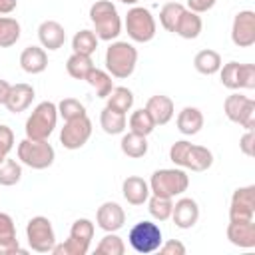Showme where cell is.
<instances>
[{"mask_svg": "<svg viewBox=\"0 0 255 255\" xmlns=\"http://www.w3.org/2000/svg\"><path fill=\"white\" fill-rule=\"evenodd\" d=\"M90 20L98 40L112 42L122 34V18L110 0H96L90 6Z\"/></svg>", "mask_w": 255, "mask_h": 255, "instance_id": "6da1fadb", "label": "cell"}, {"mask_svg": "<svg viewBox=\"0 0 255 255\" xmlns=\"http://www.w3.org/2000/svg\"><path fill=\"white\" fill-rule=\"evenodd\" d=\"M169 159L183 169L205 171L213 163V153L203 145H193L185 139H179L169 147Z\"/></svg>", "mask_w": 255, "mask_h": 255, "instance_id": "7a4b0ae2", "label": "cell"}, {"mask_svg": "<svg viewBox=\"0 0 255 255\" xmlns=\"http://www.w3.org/2000/svg\"><path fill=\"white\" fill-rule=\"evenodd\" d=\"M137 64V50L129 42H112L106 50V68L112 78H129Z\"/></svg>", "mask_w": 255, "mask_h": 255, "instance_id": "3957f363", "label": "cell"}, {"mask_svg": "<svg viewBox=\"0 0 255 255\" xmlns=\"http://www.w3.org/2000/svg\"><path fill=\"white\" fill-rule=\"evenodd\" d=\"M58 122V106L54 102H40L26 120V137L48 139Z\"/></svg>", "mask_w": 255, "mask_h": 255, "instance_id": "277c9868", "label": "cell"}, {"mask_svg": "<svg viewBox=\"0 0 255 255\" xmlns=\"http://www.w3.org/2000/svg\"><path fill=\"white\" fill-rule=\"evenodd\" d=\"M189 185V175L179 167H165L151 173L149 179V191L153 195L161 197H175L181 195Z\"/></svg>", "mask_w": 255, "mask_h": 255, "instance_id": "5b68a950", "label": "cell"}, {"mask_svg": "<svg viewBox=\"0 0 255 255\" xmlns=\"http://www.w3.org/2000/svg\"><path fill=\"white\" fill-rule=\"evenodd\" d=\"M56 151L54 147L48 143V139H30L24 137L18 143V159L32 167V169H46L54 163Z\"/></svg>", "mask_w": 255, "mask_h": 255, "instance_id": "8992f818", "label": "cell"}, {"mask_svg": "<svg viewBox=\"0 0 255 255\" xmlns=\"http://www.w3.org/2000/svg\"><path fill=\"white\" fill-rule=\"evenodd\" d=\"M126 32L128 36L133 40V42H139V44H145L149 40H153L155 36V18L151 16V12L143 6H133L128 10L126 14Z\"/></svg>", "mask_w": 255, "mask_h": 255, "instance_id": "52a82bcc", "label": "cell"}, {"mask_svg": "<svg viewBox=\"0 0 255 255\" xmlns=\"http://www.w3.org/2000/svg\"><path fill=\"white\" fill-rule=\"evenodd\" d=\"M128 241L131 245L133 251L137 253H153L159 249V245L163 243L161 239V229L157 223L153 221H137L129 233H128Z\"/></svg>", "mask_w": 255, "mask_h": 255, "instance_id": "ba28073f", "label": "cell"}, {"mask_svg": "<svg viewBox=\"0 0 255 255\" xmlns=\"http://www.w3.org/2000/svg\"><path fill=\"white\" fill-rule=\"evenodd\" d=\"M26 239L32 251L36 253H50L56 245V233L52 221L44 215H36L26 225Z\"/></svg>", "mask_w": 255, "mask_h": 255, "instance_id": "9c48e42d", "label": "cell"}, {"mask_svg": "<svg viewBox=\"0 0 255 255\" xmlns=\"http://www.w3.org/2000/svg\"><path fill=\"white\" fill-rule=\"evenodd\" d=\"M221 84L229 90H253L255 88V64L227 62L219 68Z\"/></svg>", "mask_w": 255, "mask_h": 255, "instance_id": "30bf717a", "label": "cell"}, {"mask_svg": "<svg viewBox=\"0 0 255 255\" xmlns=\"http://www.w3.org/2000/svg\"><path fill=\"white\" fill-rule=\"evenodd\" d=\"M223 112L227 120H231L233 124H239L245 129L255 128V102L251 98L241 94H231L223 102Z\"/></svg>", "mask_w": 255, "mask_h": 255, "instance_id": "8fae6325", "label": "cell"}, {"mask_svg": "<svg viewBox=\"0 0 255 255\" xmlns=\"http://www.w3.org/2000/svg\"><path fill=\"white\" fill-rule=\"evenodd\" d=\"M92 135V122L88 116L68 120L60 131V141L66 149H80Z\"/></svg>", "mask_w": 255, "mask_h": 255, "instance_id": "7c38bea8", "label": "cell"}, {"mask_svg": "<svg viewBox=\"0 0 255 255\" xmlns=\"http://www.w3.org/2000/svg\"><path fill=\"white\" fill-rule=\"evenodd\" d=\"M255 217V185L237 187L231 195L229 221H251Z\"/></svg>", "mask_w": 255, "mask_h": 255, "instance_id": "4fadbf2b", "label": "cell"}, {"mask_svg": "<svg viewBox=\"0 0 255 255\" xmlns=\"http://www.w3.org/2000/svg\"><path fill=\"white\" fill-rule=\"evenodd\" d=\"M231 40L239 48H249L255 44V12L241 10L235 14L231 24Z\"/></svg>", "mask_w": 255, "mask_h": 255, "instance_id": "5bb4252c", "label": "cell"}, {"mask_svg": "<svg viewBox=\"0 0 255 255\" xmlns=\"http://www.w3.org/2000/svg\"><path fill=\"white\" fill-rule=\"evenodd\" d=\"M96 223L100 229H104L106 233H116L124 227L126 223V211L120 203L116 201H106L98 207L96 211Z\"/></svg>", "mask_w": 255, "mask_h": 255, "instance_id": "9a60e30c", "label": "cell"}, {"mask_svg": "<svg viewBox=\"0 0 255 255\" xmlns=\"http://www.w3.org/2000/svg\"><path fill=\"white\" fill-rule=\"evenodd\" d=\"M171 219L179 229H191L199 219V205L191 197H181L173 203Z\"/></svg>", "mask_w": 255, "mask_h": 255, "instance_id": "2e32d148", "label": "cell"}, {"mask_svg": "<svg viewBox=\"0 0 255 255\" xmlns=\"http://www.w3.org/2000/svg\"><path fill=\"white\" fill-rule=\"evenodd\" d=\"M227 239L235 247L253 249L255 247V221H229Z\"/></svg>", "mask_w": 255, "mask_h": 255, "instance_id": "e0dca14e", "label": "cell"}, {"mask_svg": "<svg viewBox=\"0 0 255 255\" xmlns=\"http://www.w3.org/2000/svg\"><path fill=\"white\" fill-rule=\"evenodd\" d=\"M38 40L46 50H60L66 42V30L56 20H44L38 26Z\"/></svg>", "mask_w": 255, "mask_h": 255, "instance_id": "ac0fdd59", "label": "cell"}, {"mask_svg": "<svg viewBox=\"0 0 255 255\" xmlns=\"http://www.w3.org/2000/svg\"><path fill=\"white\" fill-rule=\"evenodd\" d=\"M122 193H124V199L129 205H143L151 191H149V183L143 177L128 175L122 183Z\"/></svg>", "mask_w": 255, "mask_h": 255, "instance_id": "d6986e66", "label": "cell"}, {"mask_svg": "<svg viewBox=\"0 0 255 255\" xmlns=\"http://www.w3.org/2000/svg\"><path fill=\"white\" fill-rule=\"evenodd\" d=\"M32 100H34V88H32L30 84L20 82V84L10 86V94H8L4 106H6L8 112H12V114H20V112H24V110L30 108Z\"/></svg>", "mask_w": 255, "mask_h": 255, "instance_id": "ffe728a7", "label": "cell"}, {"mask_svg": "<svg viewBox=\"0 0 255 255\" xmlns=\"http://www.w3.org/2000/svg\"><path fill=\"white\" fill-rule=\"evenodd\" d=\"M145 110L149 112V116H151V120L155 122V126H165V124L173 118V114H175L173 100L167 98V96H163V94L151 96V98L147 100V104H145Z\"/></svg>", "mask_w": 255, "mask_h": 255, "instance_id": "44dd1931", "label": "cell"}, {"mask_svg": "<svg viewBox=\"0 0 255 255\" xmlns=\"http://www.w3.org/2000/svg\"><path fill=\"white\" fill-rule=\"evenodd\" d=\"M20 66L26 74H42L48 68V54L40 46H28L20 54Z\"/></svg>", "mask_w": 255, "mask_h": 255, "instance_id": "7402d4cb", "label": "cell"}, {"mask_svg": "<svg viewBox=\"0 0 255 255\" xmlns=\"http://www.w3.org/2000/svg\"><path fill=\"white\" fill-rule=\"evenodd\" d=\"M203 128V114L201 110L193 108V106H185L179 114H177V129L183 135H195L199 133Z\"/></svg>", "mask_w": 255, "mask_h": 255, "instance_id": "603a6c76", "label": "cell"}, {"mask_svg": "<svg viewBox=\"0 0 255 255\" xmlns=\"http://www.w3.org/2000/svg\"><path fill=\"white\" fill-rule=\"evenodd\" d=\"M201 28H203V22H201V16L191 12V10H183V14L179 16L177 20V26H175V32L179 38L183 40H195L199 34H201Z\"/></svg>", "mask_w": 255, "mask_h": 255, "instance_id": "cb8c5ba5", "label": "cell"}, {"mask_svg": "<svg viewBox=\"0 0 255 255\" xmlns=\"http://www.w3.org/2000/svg\"><path fill=\"white\" fill-rule=\"evenodd\" d=\"M120 147H122L124 155L131 157V159H139L147 153V137L139 135V133H133V131H128V133L122 135Z\"/></svg>", "mask_w": 255, "mask_h": 255, "instance_id": "d4e9b609", "label": "cell"}, {"mask_svg": "<svg viewBox=\"0 0 255 255\" xmlns=\"http://www.w3.org/2000/svg\"><path fill=\"white\" fill-rule=\"evenodd\" d=\"M193 66H195V70H197L199 74H203V76H213V74L219 72V68H221L223 64H221L219 52L207 48V50H201V52L195 54Z\"/></svg>", "mask_w": 255, "mask_h": 255, "instance_id": "484cf974", "label": "cell"}, {"mask_svg": "<svg viewBox=\"0 0 255 255\" xmlns=\"http://www.w3.org/2000/svg\"><path fill=\"white\" fill-rule=\"evenodd\" d=\"M106 100H108L106 108L116 110L120 114H128L131 110V106H133V94L126 86H114V90L108 94Z\"/></svg>", "mask_w": 255, "mask_h": 255, "instance_id": "4316f807", "label": "cell"}, {"mask_svg": "<svg viewBox=\"0 0 255 255\" xmlns=\"http://www.w3.org/2000/svg\"><path fill=\"white\" fill-rule=\"evenodd\" d=\"M100 126L106 133L110 135H118V133H124V129L128 128V120H126V114H120L116 110H110V108H104L102 114H100Z\"/></svg>", "mask_w": 255, "mask_h": 255, "instance_id": "83f0119b", "label": "cell"}, {"mask_svg": "<svg viewBox=\"0 0 255 255\" xmlns=\"http://www.w3.org/2000/svg\"><path fill=\"white\" fill-rule=\"evenodd\" d=\"M86 82L96 90V96H98V98H108V94L114 90V80H112V76H110L108 72L96 68V66L88 72Z\"/></svg>", "mask_w": 255, "mask_h": 255, "instance_id": "f1b7e54d", "label": "cell"}, {"mask_svg": "<svg viewBox=\"0 0 255 255\" xmlns=\"http://www.w3.org/2000/svg\"><path fill=\"white\" fill-rule=\"evenodd\" d=\"M72 50L76 54H84V56H92L98 50V36L94 30H80L76 32V36L72 38Z\"/></svg>", "mask_w": 255, "mask_h": 255, "instance_id": "f546056e", "label": "cell"}, {"mask_svg": "<svg viewBox=\"0 0 255 255\" xmlns=\"http://www.w3.org/2000/svg\"><path fill=\"white\" fill-rule=\"evenodd\" d=\"M128 126H129V131L139 133V135H145V137L155 129V122L151 120V116H149V112H147L145 108L135 110V112L129 116Z\"/></svg>", "mask_w": 255, "mask_h": 255, "instance_id": "4dcf8cb0", "label": "cell"}, {"mask_svg": "<svg viewBox=\"0 0 255 255\" xmlns=\"http://www.w3.org/2000/svg\"><path fill=\"white\" fill-rule=\"evenodd\" d=\"M20 40V22L10 16H0V48H10Z\"/></svg>", "mask_w": 255, "mask_h": 255, "instance_id": "1f68e13d", "label": "cell"}, {"mask_svg": "<svg viewBox=\"0 0 255 255\" xmlns=\"http://www.w3.org/2000/svg\"><path fill=\"white\" fill-rule=\"evenodd\" d=\"M92 68H94L92 56H84V54H76V52L66 62V70L74 80H86V76Z\"/></svg>", "mask_w": 255, "mask_h": 255, "instance_id": "d6a6232c", "label": "cell"}, {"mask_svg": "<svg viewBox=\"0 0 255 255\" xmlns=\"http://www.w3.org/2000/svg\"><path fill=\"white\" fill-rule=\"evenodd\" d=\"M147 209H149L153 219L167 221L171 217L173 201H171V197H161V195H153L151 193V197H147Z\"/></svg>", "mask_w": 255, "mask_h": 255, "instance_id": "836d02e7", "label": "cell"}, {"mask_svg": "<svg viewBox=\"0 0 255 255\" xmlns=\"http://www.w3.org/2000/svg\"><path fill=\"white\" fill-rule=\"evenodd\" d=\"M22 179V165L16 159H10L8 155L0 161V185L10 187L16 185Z\"/></svg>", "mask_w": 255, "mask_h": 255, "instance_id": "e575fe53", "label": "cell"}, {"mask_svg": "<svg viewBox=\"0 0 255 255\" xmlns=\"http://www.w3.org/2000/svg\"><path fill=\"white\" fill-rule=\"evenodd\" d=\"M185 6L179 4V2H165L163 8L159 10V24L167 30V32H175V26H177V20L179 16L183 14Z\"/></svg>", "mask_w": 255, "mask_h": 255, "instance_id": "d590c367", "label": "cell"}, {"mask_svg": "<svg viewBox=\"0 0 255 255\" xmlns=\"http://www.w3.org/2000/svg\"><path fill=\"white\" fill-rule=\"evenodd\" d=\"M88 251H90V243L70 235L64 243H56L50 253H54V255H86Z\"/></svg>", "mask_w": 255, "mask_h": 255, "instance_id": "8d00e7d4", "label": "cell"}, {"mask_svg": "<svg viewBox=\"0 0 255 255\" xmlns=\"http://www.w3.org/2000/svg\"><path fill=\"white\" fill-rule=\"evenodd\" d=\"M96 253L98 255H124L126 253V245L122 241V237H118L116 233H106L98 247H96Z\"/></svg>", "mask_w": 255, "mask_h": 255, "instance_id": "74e56055", "label": "cell"}, {"mask_svg": "<svg viewBox=\"0 0 255 255\" xmlns=\"http://www.w3.org/2000/svg\"><path fill=\"white\" fill-rule=\"evenodd\" d=\"M58 114L68 122V120H76V118H82L86 116V108L80 100L76 98H64L60 104H58Z\"/></svg>", "mask_w": 255, "mask_h": 255, "instance_id": "f35d334b", "label": "cell"}, {"mask_svg": "<svg viewBox=\"0 0 255 255\" xmlns=\"http://www.w3.org/2000/svg\"><path fill=\"white\" fill-rule=\"evenodd\" d=\"M70 235L76 237V239H82V241H86V243H92V239H94V223H92L90 219H86V217L76 219V221L72 223Z\"/></svg>", "mask_w": 255, "mask_h": 255, "instance_id": "ab89813d", "label": "cell"}, {"mask_svg": "<svg viewBox=\"0 0 255 255\" xmlns=\"http://www.w3.org/2000/svg\"><path fill=\"white\" fill-rule=\"evenodd\" d=\"M14 147V131L8 126H0V155L6 157Z\"/></svg>", "mask_w": 255, "mask_h": 255, "instance_id": "60d3db41", "label": "cell"}, {"mask_svg": "<svg viewBox=\"0 0 255 255\" xmlns=\"http://www.w3.org/2000/svg\"><path fill=\"white\" fill-rule=\"evenodd\" d=\"M16 237L14 219L8 213H0V239H12Z\"/></svg>", "mask_w": 255, "mask_h": 255, "instance_id": "b9f144b4", "label": "cell"}, {"mask_svg": "<svg viewBox=\"0 0 255 255\" xmlns=\"http://www.w3.org/2000/svg\"><path fill=\"white\" fill-rule=\"evenodd\" d=\"M157 251L161 255H185V245L181 241H177V239H169V241L161 243Z\"/></svg>", "mask_w": 255, "mask_h": 255, "instance_id": "7bdbcfd3", "label": "cell"}, {"mask_svg": "<svg viewBox=\"0 0 255 255\" xmlns=\"http://www.w3.org/2000/svg\"><path fill=\"white\" fill-rule=\"evenodd\" d=\"M14 253H20V255L26 253V249L20 247L18 239L16 237H12V239H0V255H14Z\"/></svg>", "mask_w": 255, "mask_h": 255, "instance_id": "ee69618b", "label": "cell"}, {"mask_svg": "<svg viewBox=\"0 0 255 255\" xmlns=\"http://www.w3.org/2000/svg\"><path fill=\"white\" fill-rule=\"evenodd\" d=\"M217 0H187V10L195 12V14H203L207 10H211L215 6Z\"/></svg>", "mask_w": 255, "mask_h": 255, "instance_id": "f6af8a7d", "label": "cell"}, {"mask_svg": "<svg viewBox=\"0 0 255 255\" xmlns=\"http://www.w3.org/2000/svg\"><path fill=\"white\" fill-rule=\"evenodd\" d=\"M253 141H255V137H253V129H247V131L243 133V137L239 139V147H241V151H243L247 157H253V153H255V149H253Z\"/></svg>", "mask_w": 255, "mask_h": 255, "instance_id": "bcb514c9", "label": "cell"}, {"mask_svg": "<svg viewBox=\"0 0 255 255\" xmlns=\"http://www.w3.org/2000/svg\"><path fill=\"white\" fill-rule=\"evenodd\" d=\"M18 6V0H0V16H6L10 12H14Z\"/></svg>", "mask_w": 255, "mask_h": 255, "instance_id": "7dc6e473", "label": "cell"}, {"mask_svg": "<svg viewBox=\"0 0 255 255\" xmlns=\"http://www.w3.org/2000/svg\"><path fill=\"white\" fill-rule=\"evenodd\" d=\"M8 94H10V84H8L6 80H2V78H0V106H4V104H6Z\"/></svg>", "mask_w": 255, "mask_h": 255, "instance_id": "c3c4849f", "label": "cell"}, {"mask_svg": "<svg viewBox=\"0 0 255 255\" xmlns=\"http://www.w3.org/2000/svg\"><path fill=\"white\" fill-rule=\"evenodd\" d=\"M120 2H124V4H135L137 0H120Z\"/></svg>", "mask_w": 255, "mask_h": 255, "instance_id": "681fc988", "label": "cell"}, {"mask_svg": "<svg viewBox=\"0 0 255 255\" xmlns=\"http://www.w3.org/2000/svg\"><path fill=\"white\" fill-rule=\"evenodd\" d=\"M2 159H4V157H2V155H0V161H2Z\"/></svg>", "mask_w": 255, "mask_h": 255, "instance_id": "f907efd6", "label": "cell"}]
</instances>
